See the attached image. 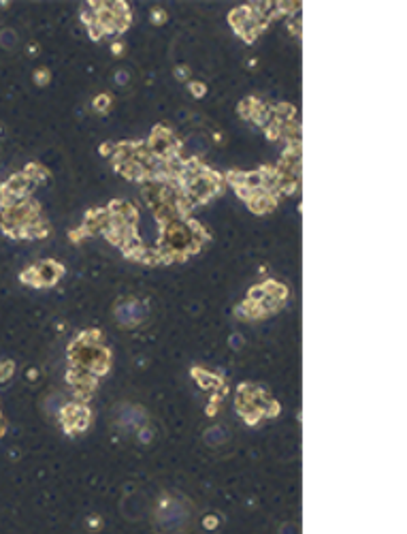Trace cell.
I'll use <instances>...</instances> for the list:
<instances>
[{
    "mask_svg": "<svg viewBox=\"0 0 407 534\" xmlns=\"http://www.w3.org/2000/svg\"><path fill=\"white\" fill-rule=\"evenodd\" d=\"M13 372H15V366H13V361H0V382H4V381H9Z\"/></svg>",
    "mask_w": 407,
    "mask_h": 534,
    "instance_id": "obj_4",
    "label": "cell"
},
{
    "mask_svg": "<svg viewBox=\"0 0 407 534\" xmlns=\"http://www.w3.org/2000/svg\"><path fill=\"white\" fill-rule=\"evenodd\" d=\"M60 421H62L64 430H66L68 434L70 432H81L90 423V410L85 408V406H81V404H68V406H64L62 408Z\"/></svg>",
    "mask_w": 407,
    "mask_h": 534,
    "instance_id": "obj_2",
    "label": "cell"
},
{
    "mask_svg": "<svg viewBox=\"0 0 407 534\" xmlns=\"http://www.w3.org/2000/svg\"><path fill=\"white\" fill-rule=\"evenodd\" d=\"M116 81H117L119 85H122V83H128V73H126V71H117V73H116Z\"/></svg>",
    "mask_w": 407,
    "mask_h": 534,
    "instance_id": "obj_6",
    "label": "cell"
},
{
    "mask_svg": "<svg viewBox=\"0 0 407 534\" xmlns=\"http://www.w3.org/2000/svg\"><path fill=\"white\" fill-rule=\"evenodd\" d=\"M15 43H17V34H15V30L6 28V30L0 32V45H2V47L13 49V47H15Z\"/></svg>",
    "mask_w": 407,
    "mask_h": 534,
    "instance_id": "obj_3",
    "label": "cell"
},
{
    "mask_svg": "<svg viewBox=\"0 0 407 534\" xmlns=\"http://www.w3.org/2000/svg\"><path fill=\"white\" fill-rule=\"evenodd\" d=\"M192 88H194V94H196V96H201V94H203V90H205V88H203V83H192Z\"/></svg>",
    "mask_w": 407,
    "mask_h": 534,
    "instance_id": "obj_7",
    "label": "cell"
},
{
    "mask_svg": "<svg viewBox=\"0 0 407 534\" xmlns=\"http://www.w3.org/2000/svg\"><path fill=\"white\" fill-rule=\"evenodd\" d=\"M34 81H37L39 85H45V83L49 81V73H47L45 69H43V71H37V75H34Z\"/></svg>",
    "mask_w": 407,
    "mask_h": 534,
    "instance_id": "obj_5",
    "label": "cell"
},
{
    "mask_svg": "<svg viewBox=\"0 0 407 534\" xmlns=\"http://www.w3.org/2000/svg\"><path fill=\"white\" fill-rule=\"evenodd\" d=\"M113 314H116V320L119 325L137 327L147 316V305L143 302H139V299H134V297H128V299H122V302L116 304Z\"/></svg>",
    "mask_w": 407,
    "mask_h": 534,
    "instance_id": "obj_1",
    "label": "cell"
},
{
    "mask_svg": "<svg viewBox=\"0 0 407 534\" xmlns=\"http://www.w3.org/2000/svg\"><path fill=\"white\" fill-rule=\"evenodd\" d=\"M185 73H188V69H177V77H179V79H185Z\"/></svg>",
    "mask_w": 407,
    "mask_h": 534,
    "instance_id": "obj_8",
    "label": "cell"
}]
</instances>
